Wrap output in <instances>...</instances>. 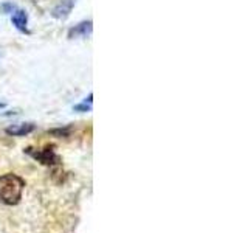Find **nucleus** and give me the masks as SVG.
I'll return each mask as SVG.
<instances>
[{
  "mask_svg": "<svg viewBox=\"0 0 248 233\" xmlns=\"http://www.w3.org/2000/svg\"><path fill=\"white\" fill-rule=\"evenodd\" d=\"M75 3H76V0H61V2L53 8L51 16L54 19H59V20L67 19L70 13H72Z\"/></svg>",
  "mask_w": 248,
  "mask_h": 233,
  "instance_id": "7ed1b4c3",
  "label": "nucleus"
},
{
  "mask_svg": "<svg viewBox=\"0 0 248 233\" xmlns=\"http://www.w3.org/2000/svg\"><path fill=\"white\" fill-rule=\"evenodd\" d=\"M27 154H30L31 157L36 159L37 162H41L42 165L45 166H53V165H58L61 162V157L54 152V146H45L44 150H33V148H27L25 150Z\"/></svg>",
  "mask_w": 248,
  "mask_h": 233,
  "instance_id": "f03ea898",
  "label": "nucleus"
},
{
  "mask_svg": "<svg viewBox=\"0 0 248 233\" xmlns=\"http://www.w3.org/2000/svg\"><path fill=\"white\" fill-rule=\"evenodd\" d=\"M0 107H5V104H3V103H0Z\"/></svg>",
  "mask_w": 248,
  "mask_h": 233,
  "instance_id": "1a4fd4ad",
  "label": "nucleus"
},
{
  "mask_svg": "<svg viewBox=\"0 0 248 233\" xmlns=\"http://www.w3.org/2000/svg\"><path fill=\"white\" fill-rule=\"evenodd\" d=\"M92 20H84L79 22L78 25H75L73 28H70L68 31V37L70 39H75V37H85L92 33Z\"/></svg>",
  "mask_w": 248,
  "mask_h": 233,
  "instance_id": "423d86ee",
  "label": "nucleus"
},
{
  "mask_svg": "<svg viewBox=\"0 0 248 233\" xmlns=\"http://www.w3.org/2000/svg\"><path fill=\"white\" fill-rule=\"evenodd\" d=\"M34 129H36V124L33 123H22V124H16V126L6 128L5 132L8 135H13V137H23V135L31 134Z\"/></svg>",
  "mask_w": 248,
  "mask_h": 233,
  "instance_id": "39448f33",
  "label": "nucleus"
},
{
  "mask_svg": "<svg viewBox=\"0 0 248 233\" xmlns=\"http://www.w3.org/2000/svg\"><path fill=\"white\" fill-rule=\"evenodd\" d=\"M25 188V181L13 173L0 176V202L5 205H17Z\"/></svg>",
  "mask_w": 248,
  "mask_h": 233,
  "instance_id": "f257e3e1",
  "label": "nucleus"
},
{
  "mask_svg": "<svg viewBox=\"0 0 248 233\" xmlns=\"http://www.w3.org/2000/svg\"><path fill=\"white\" fill-rule=\"evenodd\" d=\"M11 22H13V25L20 31V33L30 34V30H28V14L23 10H14L13 14H11Z\"/></svg>",
  "mask_w": 248,
  "mask_h": 233,
  "instance_id": "20e7f679",
  "label": "nucleus"
},
{
  "mask_svg": "<svg viewBox=\"0 0 248 233\" xmlns=\"http://www.w3.org/2000/svg\"><path fill=\"white\" fill-rule=\"evenodd\" d=\"M70 131H72V128L70 126H67V128H64V129H53V131H50L53 135H58V137H68L70 135Z\"/></svg>",
  "mask_w": 248,
  "mask_h": 233,
  "instance_id": "6e6552de",
  "label": "nucleus"
},
{
  "mask_svg": "<svg viewBox=\"0 0 248 233\" xmlns=\"http://www.w3.org/2000/svg\"><path fill=\"white\" fill-rule=\"evenodd\" d=\"M92 100H93V95L90 93L89 98H85V100L82 101V103L76 104V106L73 107V111H75V112H89V111H92Z\"/></svg>",
  "mask_w": 248,
  "mask_h": 233,
  "instance_id": "0eeeda50",
  "label": "nucleus"
}]
</instances>
